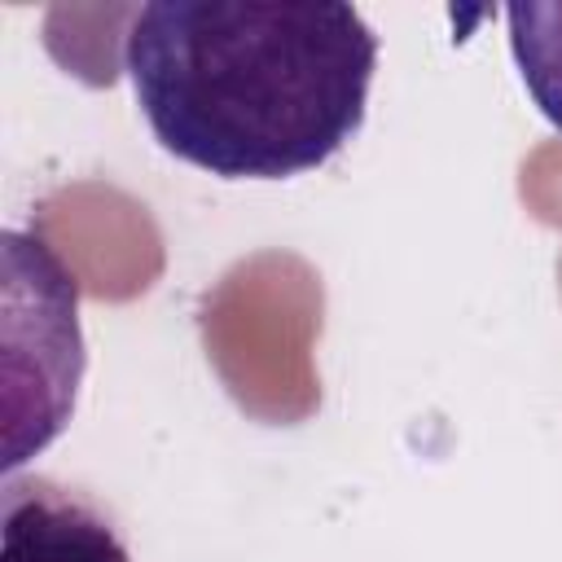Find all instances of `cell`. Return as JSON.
<instances>
[{
    "instance_id": "cell-1",
    "label": "cell",
    "mask_w": 562,
    "mask_h": 562,
    "mask_svg": "<svg viewBox=\"0 0 562 562\" xmlns=\"http://www.w3.org/2000/svg\"><path fill=\"white\" fill-rule=\"evenodd\" d=\"M378 35L351 4L154 0L123 70L158 145L224 180L325 167L364 123Z\"/></svg>"
},
{
    "instance_id": "cell-2",
    "label": "cell",
    "mask_w": 562,
    "mask_h": 562,
    "mask_svg": "<svg viewBox=\"0 0 562 562\" xmlns=\"http://www.w3.org/2000/svg\"><path fill=\"white\" fill-rule=\"evenodd\" d=\"M0 562H132L114 522L48 479H9L0 492Z\"/></svg>"
},
{
    "instance_id": "cell-3",
    "label": "cell",
    "mask_w": 562,
    "mask_h": 562,
    "mask_svg": "<svg viewBox=\"0 0 562 562\" xmlns=\"http://www.w3.org/2000/svg\"><path fill=\"white\" fill-rule=\"evenodd\" d=\"M509 53L536 110L562 132V0H527L505 9Z\"/></svg>"
}]
</instances>
